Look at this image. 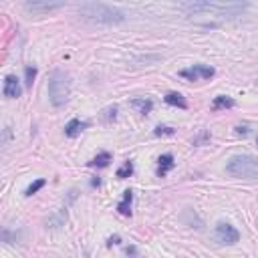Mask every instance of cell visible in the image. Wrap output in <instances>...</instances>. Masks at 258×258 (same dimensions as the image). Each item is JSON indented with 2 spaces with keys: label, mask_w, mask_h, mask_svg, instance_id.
Segmentation results:
<instances>
[{
  "label": "cell",
  "mask_w": 258,
  "mask_h": 258,
  "mask_svg": "<svg viewBox=\"0 0 258 258\" xmlns=\"http://www.w3.org/2000/svg\"><path fill=\"white\" fill-rule=\"evenodd\" d=\"M174 167H176L174 156H171V153H164V156L158 160V176L160 178H165Z\"/></svg>",
  "instance_id": "9"
},
{
  "label": "cell",
  "mask_w": 258,
  "mask_h": 258,
  "mask_svg": "<svg viewBox=\"0 0 258 258\" xmlns=\"http://www.w3.org/2000/svg\"><path fill=\"white\" fill-rule=\"evenodd\" d=\"M180 8L188 16H208V19H236L240 16L248 4L242 2H184Z\"/></svg>",
  "instance_id": "1"
},
{
  "label": "cell",
  "mask_w": 258,
  "mask_h": 258,
  "mask_svg": "<svg viewBox=\"0 0 258 258\" xmlns=\"http://www.w3.org/2000/svg\"><path fill=\"white\" fill-rule=\"evenodd\" d=\"M164 101L167 103V105H171V107H180V109H188V101L184 99V95H182V93H176V91H169V93H165V97H164Z\"/></svg>",
  "instance_id": "12"
},
{
  "label": "cell",
  "mask_w": 258,
  "mask_h": 258,
  "mask_svg": "<svg viewBox=\"0 0 258 258\" xmlns=\"http://www.w3.org/2000/svg\"><path fill=\"white\" fill-rule=\"evenodd\" d=\"M111 162H113L111 153L109 151H101V153H97V156L89 162V167H107Z\"/></svg>",
  "instance_id": "14"
},
{
  "label": "cell",
  "mask_w": 258,
  "mask_h": 258,
  "mask_svg": "<svg viewBox=\"0 0 258 258\" xmlns=\"http://www.w3.org/2000/svg\"><path fill=\"white\" fill-rule=\"evenodd\" d=\"M234 105H236V101H234L232 97H228V95H218V97H214V101H212V109H214V111L232 109Z\"/></svg>",
  "instance_id": "13"
},
{
  "label": "cell",
  "mask_w": 258,
  "mask_h": 258,
  "mask_svg": "<svg viewBox=\"0 0 258 258\" xmlns=\"http://www.w3.org/2000/svg\"><path fill=\"white\" fill-rule=\"evenodd\" d=\"M131 174H133V162H131V160H127L121 167L117 169V178H119V180H127Z\"/></svg>",
  "instance_id": "18"
},
{
  "label": "cell",
  "mask_w": 258,
  "mask_h": 258,
  "mask_svg": "<svg viewBox=\"0 0 258 258\" xmlns=\"http://www.w3.org/2000/svg\"><path fill=\"white\" fill-rule=\"evenodd\" d=\"M216 75V71L208 65H192L190 69H182L180 77L188 79V81H204V79H212Z\"/></svg>",
  "instance_id": "6"
},
{
  "label": "cell",
  "mask_w": 258,
  "mask_h": 258,
  "mask_svg": "<svg viewBox=\"0 0 258 258\" xmlns=\"http://www.w3.org/2000/svg\"><path fill=\"white\" fill-rule=\"evenodd\" d=\"M226 171L238 180H258V158L250 153L234 156L226 164Z\"/></svg>",
  "instance_id": "4"
},
{
  "label": "cell",
  "mask_w": 258,
  "mask_h": 258,
  "mask_svg": "<svg viewBox=\"0 0 258 258\" xmlns=\"http://www.w3.org/2000/svg\"><path fill=\"white\" fill-rule=\"evenodd\" d=\"M176 129L174 127H169V125H158L156 131H153V135H158V137H164V135H174Z\"/></svg>",
  "instance_id": "22"
},
{
  "label": "cell",
  "mask_w": 258,
  "mask_h": 258,
  "mask_svg": "<svg viewBox=\"0 0 258 258\" xmlns=\"http://www.w3.org/2000/svg\"><path fill=\"white\" fill-rule=\"evenodd\" d=\"M69 95H71V79L65 71L61 69H55L53 73L48 75V101L53 107H63L69 101Z\"/></svg>",
  "instance_id": "3"
},
{
  "label": "cell",
  "mask_w": 258,
  "mask_h": 258,
  "mask_svg": "<svg viewBox=\"0 0 258 258\" xmlns=\"http://www.w3.org/2000/svg\"><path fill=\"white\" fill-rule=\"evenodd\" d=\"M79 14L85 21L97 24H119L125 21V12L105 2H85L79 6Z\"/></svg>",
  "instance_id": "2"
},
{
  "label": "cell",
  "mask_w": 258,
  "mask_h": 258,
  "mask_svg": "<svg viewBox=\"0 0 258 258\" xmlns=\"http://www.w3.org/2000/svg\"><path fill=\"white\" fill-rule=\"evenodd\" d=\"M256 85H258V81H256Z\"/></svg>",
  "instance_id": "27"
},
{
  "label": "cell",
  "mask_w": 258,
  "mask_h": 258,
  "mask_svg": "<svg viewBox=\"0 0 258 258\" xmlns=\"http://www.w3.org/2000/svg\"><path fill=\"white\" fill-rule=\"evenodd\" d=\"M256 143H258V137H256Z\"/></svg>",
  "instance_id": "26"
},
{
  "label": "cell",
  "mask_w": 258,
  "mask_h": 258,
  "mask_svg": "<svg viewBox=\"0 0 258 258\" xmlns=\"http://www.w3.org/2000/svg\"><path fill=\"white\" fill-rule=\"evenodd\" d=\"M131 107L137 109L141 115H149L151 109H153V101L151 99H133L131 101Z\"/></svg>",
  "instance_id": "15"
},
{
  "label": "cell",
  "mask_w": 258,
  "mask_h": 258,
  "mask_svg": "<svg viewBox=\"0 0 258 258\" xmlns=\"http://www.w3.org/2000/svg\"><path fill=\"white\" fill-rule=\"evenodd\" d=\"M131 204H133V192L125 190L121 202L117 204V212L121 214V216H131Z\"/></svg>",
  "instance_id": "11"
},
{
  "label": "cell",
  "mask_w": 258,
  "mask_h": 258,
  "mask_svg": "<svg viewBox=\"0 0 258 258\" xmlns=\"http://www.w3.org/2000/svg\"><path fill=\"white\" fill-rule=\"evenodd\" d=\"M117 119V107L115 105H109V107H105L101 111V121L103 123H113Z\"/></svg>",
  "instance_id": "16"
},
{
  "label": "cell",
  "mask_w": 258,
  "mask_h": 258,
  "mask_svg": "<svg viewBox=\"0 0 258 258\" xmlns=\"http://www.w3.org/2000/svg\"><path fill=\"white\" fill-rule=\"evenodd\" d=\"M91 186H93V188H97V186H101V180H99V178H95V180H91Z\"/></svg>",
  "instance_id": "24"
},
{
  "label": "cell",
  "mask_w": 258,
  "mask_h": 258,
  "mask_svg": "<svg viewBox=\"0 0 258 258\" xmlns=\"http://www.w3.org/2000/svg\"><path fill=\"white\" fill-rule=\"evenodd\" d=\"M87 125H89L87 121H81V119H71V121L65 125V135L67 137H77V135H81V131Z\"/></svg>",
  "instance_id": "10"
},
{
  "label": "cell",
  "mask_w": 258,
  "mask_h": 258,
  "mask_svg": "<svg viewBox=\"0 0 258 258\" xmlns=\"http://www.w3.org/2000/svg\"><path fill=\"white\" fill-rule=\"evenodd\" d=\"M65 220H67V210H61L57 216H53L50 220H47V224H48L50 228H59V226H63Z\"/></svg>",
  "instance_id": "19"
},
{
  "label": "cell",
  "mask_w": 258,
  "mask_h": 258,
  "mask_svg": "<svg viewBox=\"0 0 258 258\" xmlns=\"http://www.w3.org/2000/svg\"><path fill=\"white\" fill-rule=\"evenodd\" d=\"M248 131H250V125H248V123H242V125L236 127V133H238V135H248Z\"/></svg>",
  "instance_id": "23"
},
{
  "label": "cell",
  "mask_w": 258,
  "mask_h": 258,
  "mask_svg": "<svg viewBox=\"0 0 258 258\" xmlns=\"http://www.w3.org/2000/svg\"><path fill=\"white\" fill-rule=\"evenodd\" d=\"M47 186V180L45 178H39V180H34L28 188H26V190H24V196H34V194H37L39 190H43V188Z\"/></svg>",
  "instance_id": "17"
},
{
  "label": "cell",
  "mask_w": 258,
  "mask_h": 258,
  "mask_svg": "<svg viewBox=\"0 0 258 258\" xmlns=\"http://www.w3.org/2000/svg\"><path fill=\"white\" fill-rule=\"evenodd\" d=\"M214 238H216L218 244L232 246V244H236L238 240H240V232L232 224H228V222H218L216 230H214Z\"/></svg>",
  "instance_id": "5"
},
{
  "label": "cell",
  "mask_w": 258,
  "mask_h": 258,
  "mask_svg": "<svg viewBox=\"0 0 258 258\" xmlns=\"http://www.w3.org/2000/svg\"><path fill=\"white\" fill-rule=\"evenodd\" d=\"M24 77H26V87H32V83H34V77H37V67H32V65H26L24 67Z\"/></svg>",
  "instance_id": "20"
},
{
  "label": "cell",
  "mask_w": 258,
  "mask_h": 258,
  "mask_svg": "<svg viewBox=\"0 0 258 258\" xmlns=\"http://www.w3.org/2000/svg\"><path fill=\"white\" fill-rule=\"evenodd\" d=\"M2 93L6 99H19L23 95V87H21V81L16 75H6L4 77V87Z\"/></svg>",
  "instance_id": "7"
},
{
  "label": "cell",
  "mask_w": 258,
  "mask_h": 258,
  "mask_svg": "<svg viewBox=\"0 0 258 258\" xmlns=\"http://www.w3.org/2000/svg\"><path fill=\"white\" fill-rule=\"evenodd\" d=\"M117 242H119V236H115V238H109V246H111V244H117Z\"/></svg>",
  "instance_id": "25"
},
{
  "label": "cell",
  "mask_w": 258,
  "mask_h": 258,
  "mask_svg": "<svg viewBox=\"0 0 258 258\" xmlns=\"http://www.w3.org/2000/svg\"><path fill=\"white\" fill-rule=\"evenodd\" d=\"M63 6H65L63 2H26L24 10L32 12V14H39V12H53V10H59Z\"/></svg>",
  "instance_id": "8"
},
{
  "label": "cell",
  "mask_w": 258,
  "mask_h": 258,
  "mask_svg": "<svg viewBox=\"0 0 258 258\" xmlns=\"http://www.w3.org/2000/svg\"><path fill=\"white\" fill-rule=\"evenodd\" d=\"M210 141V133L208 131H206V129H200V133L194 137V145H204V143H208Z\"/></svg>",
  "instance_id": "21"
}]
</instances>
